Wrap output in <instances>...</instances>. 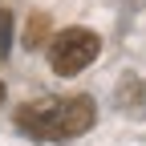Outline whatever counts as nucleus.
I'll use <instances>...</instances> for the list:
<instances>
[{
    "label": "nucleus",
    "instance_id": "nucleus-1",
    "mask_svg": "<svg viewBox=\"0 0 146 146\" xmlns=\"http://www.w3.org/2000/svg\"><path fill=\"white\" fill-rule=\"evenodd\" d=\"M98 106L89 94H69V98H41L16 110V130L36 138V142H69L94 130Z\"/></svg>",
    "mask_w": 146,
    "mask_h": 146
},
{
    "label": "nucleus",
    "instance_id": "nucleus-2",
    "mask_svg": "<svg viewBox=\"0 0 146 146\" xmlns=\"http://www.w3.org/2000/svg\"><path fill=\"white\" fill-rule=\"evenodd\" d=\"M98 53H102L98 33H89V29H61L49 41V65H53V73H61V77H73V73H81V69L94 65Z\"/></svg>",
    "mask_w": 146,
    "mask_h": 146
},
{
    "label": "nucleus",
    "instance_id": "nucleus-3",
    "mask_svg": "<svg viewBox=\"0 0 146 146\" xmlns=\"http://www.w3.org/2000/svg\"><path fill=\"white\" fill-rule=\"evenodd\" d=\"M12 53V12L0 8V61Z\"/></svg>",
    "mask_w": 146,
    "mask_h": 146
},
{
    "label": "nucleus",
    "instance_id": "nucleus-4",
    "mask_svg": "<svg viewBox=\"0 0 146 146\" xmlns=\"http://www.w3.org/2000/svg\"><path fill=\"white\" fill-rule=\"evenodd\" d=\"M0 106H4V85H0Z\"/></svg>",
    "mask_w": 146,
    "mask_h": 146
}]
</instances>
